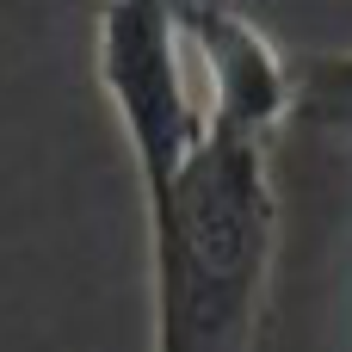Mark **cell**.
I'll return each mask as SVG.
<instances>
[{
  "mask_svg": "<svg viewBox=\"0 0 352 352\" xmlns=\"http://www.w3.org/2000/svg\"><path fill=\"white\" fill-rule=\"evenodd\" d=\"M291 118L328 136H352V50L291 62Z\"/></svg>",
  "mask_w": 352,
  "mask_h": 352,
  "instance_id": "obj_4",
  "label": "cell"
},
{
  "mask_svg": "<svg viewBox=\"0 0 352 352\" xmlns=\"http://www.w3.org/2000/svg\"><path fill=\"white\" fill-rule=\"evenodd\" d=\"M99 87L130 142L142 210H155L161 198H173L186 161L204 142V99L192 80L173 6L118 0L99 12Z\"/></svg>",
  "mask_w": 352,
  "mask_h": 352,
  "instance_id": "obj_2",
  "label": "cell"
},
{
  "mask_svg": "<svg viewBox=\"0 0 352 352\" xmlns=\"http://www.w3.org/2000/svg\"><path fill=\"white\" fill-rule=\"evenodd\" d=\"M142 217L155 278V352H254L278 254L266 142L204 136L173 198Z\"/></svg>",
  "mask_w": 352,
  "mask_h": 352,
  "instance_id": "obj_1",
  "label": "cell"
},
{
  "mask_svg": "<svg viewBox=\"0 0 352 352\" xmlns=\"http://www.w3.org/2000/svg\"><path fill=\"white\" fill-rule=\"evenodd\" d=\"M186 62H198L204 87V136H229V142H272L278 124H291V62L278 56V43L235 6L217 0H192L173 6Z\"/></svg>",
  "mask_w": 352,
  "mask_h": 352,
  "instance_id": "obj_3",
  "label": "cell"
}]
</instances>
